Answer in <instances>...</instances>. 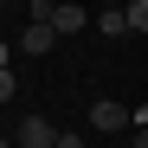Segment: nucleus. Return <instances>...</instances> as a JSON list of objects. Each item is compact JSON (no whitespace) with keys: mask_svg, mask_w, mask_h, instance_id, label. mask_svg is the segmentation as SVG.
Masks as SVG:
<instances>
[{"mask_svg":"<svg viewBox=\"0 0 148 148\" xmlns=\"http://www.w3.org/2000/svg\"><path fill=\"white\" fill-rule=\"evenodd\" d=\"M19 90V77H13V71H0V110H7V97Z\"/></svg>","mask_w":148,"mask_h":148,"instance_id":"0eeeda50","label":"nucleus"},{"mask_svg":"<svg viewBox=\"0 0 148 148\" xmlns=\"http://www.w3.org/2000/svg\"><path fill=\"white\" fill-rule=\"evenodd\" d=\"M58 148H84V135H58Z\"/></svg>","mask_w":148,"mask_h":148,"instance_id":"1a4fd4ad","label":"nucleus"},{"mask_svg":"<svg viewBox=\"0 0 148 148\" xmlns=\"http://www.w3.org/2000/svg\"><path fill=\"white\" fill-rule=\"evenodd\" d=\"M0 148H13V135H0Z\"/></svg>","mask_w":148,"mask_h":148,"instance_id":"9b49d317","label":"nucleus"},{"mask_svg":"<svg viewBox=\"0 0 148 148\" xmlns=\"http://www.w3.org/2000/svg\"><path fill=\"white\" fill-rule=\"evenodd\" d=\"M52 32H84V7H77V0H58V13H52Z\"/></svg>","mask_w":148,"mask_h":148,"instance_id":"39448f33","label":"nucleus"},{"mask_svg":"<svg viewBox=\"0 0 148 148\" xmlns=\"http://www.w3.org/2000/svg\"><path fill=\"white\" fill-rule=\"evenodd\" d=\"M90 129L97 135H122V129H135V116L116 103V97H103V103H90Z\"/></svg>","mask_w":148,"mask_h":148,"instance_id":"f03ea898","label":"nucleus"},{"mask_svg":"<svg viewBox=\"0 0 148 148\" xmlns=\"http://www.w3.org/2000/svg\"><path fill=\"white\" fill-rule=\"evenodd\" d=\"M52 45H58V32H52V26H32V19H26V32H19V52H26V58H45Z\"/></svg>","mask_w":148,"mask_h":148,"instance_id":"7ed1b4c3","label":"nucleus"},{"mask_svg":"<svg viewBox=\"0 0 148 148\" xmlns=\"http://www.w3.org/2000/svg\"><path fill=\"white\" fill-rule=\"evenodd\" d=\"M135 148H148V129H135Z\"/></svg>","mask_w":148,"mask_h":148,"instance_id":"9d476101","label":"nucleus"},{"mask_svg":"<svg viewBox=\"0 0 148 148\" xmlns=\"http://www.w3.org/2000/svg\"><path fill=\"white\" fill-rule=\"evenodd\" d=\"M58 122L52 116H26V122H19V129H13V148H58Z\"/></svg>","mask_w":148,"mask_h":148,"instance_id":"f257e3e1","label":"nucleus"},{"mask_svg":"<svg viewBox=\"0 0 148 148\" xmlns=\"http://www.w3.org/2000/svg\"><path fill=\"white\" fill-rule=\"evenodd\" d=\"M0 71H13V45L7 39H0Z\"/></svg>","mask_w":148,"mask_h":148,"instance_id":"6e6552de","label":"nucleus"},{"mask_svg":"<svg viewBox=\"0 0 148 148\" xmlns=\"http://www.w3.org/2000/svg\"><path fill=\"white\" fill-rule=\"evenodd\" d=\"M122 13H129V32H148V0H129Z\"/></svg>","mask_w":148,"mask_h":148,"instance_id":"423d86ee","label":"nucleus"},{"mask_svg":"<svg viewBox=\"0 0 148 148\" xmlns=\"http://www.w3.org/2000/svg\"><path fill=\"white\" fill-rule=\"evenodd\" d=\"M90 26L103 32V39H129V13H122V7H103V13L90 19Z\"/></svg>","mask_w":148,"mask_h":148,"instance_id":"20e7f679","label":"nucleus"}]
</instances>
